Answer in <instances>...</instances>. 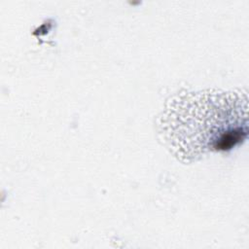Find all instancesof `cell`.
Wrapping results in <instances>:
<instances>
[{
    "mask_svg": "<svg viewBox=\"0 0 249 249\" xmlns=\"http://www.w3.org/2000/svg\"><path fill=\"white\" fill-rule=\"evenodd\" d=\"M159 130L182 161L196 160L208 152L231 150L247 136V95L219 90L177 93L166 103Z\"/></svg>",
    "mask_w": 249,
    "mask_h": 249,
    "instance_id": "1",
    "label": "cell"
}]
</instances>
